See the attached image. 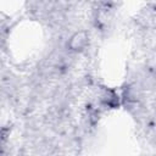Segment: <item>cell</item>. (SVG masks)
Listing matches in <instances>:
<instances>
[{
  "mask_svg": "<svg viewBox=\"0 0 156 156\" xmlns=\"http://www.w3.org/2000/svg\"><path fill=\"white\" fill-rule=\"evenodd\" d=\"M84 44H85V37H84L83 34H76V35L72 38V40H71V46H72V49H74V50L82 49V48L84 46Z\"/></svg>",
  "mask_w": 156,
  "mask_h": 156,
  "instance_id": "cell-1",
  "label": "cell"
}]
</instances>
